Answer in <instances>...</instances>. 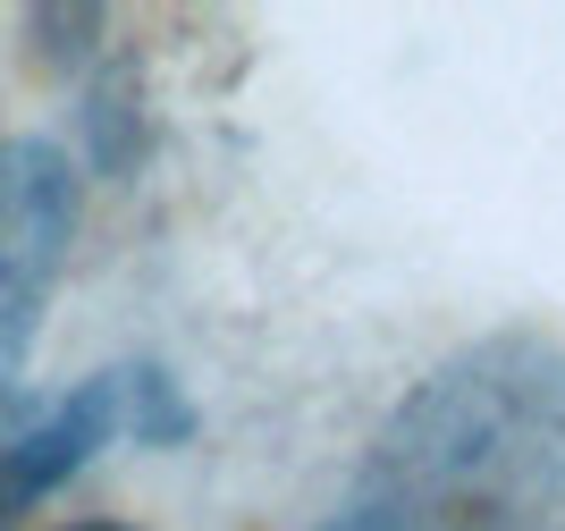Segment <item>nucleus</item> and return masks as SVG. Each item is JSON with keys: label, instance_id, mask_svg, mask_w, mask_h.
<instances>
[{"label": "nucleus", "instance_id": "f257e3e1", "mask_svg": "<svg viewBox=\"0 0 565 531\" xmlns=\"http://www.w3.org/2000/svg\"><path fill=\"white\" fill-rule=\"evenodd\" d=\"M76 236V169L60 144L18 136L0 144V405L25 371V347H34V321L51 304V278H60V254Z\"/></svg>", "mask_w": 565, "mask_h": 531}, {"label": "nucleus", "instance_id": "f03ea898", "mask_svg": "<svg viewBox=\"0 0 565 531\" xmlns=\"http://www.w3.org/2000/svg\"><path fill=\"white\" fill-rule=\"evenodd\" d=\"M118 422H127V371L85 380V389H76L51 422H34L18 447H0V514L34 507V498H51L68 472H85V464H94V447H110Z\"/></svg>", "mask_w": 565, "mask_h": 531}, {"label": "nucleus", "instance_id": "7ed1b4c3", "mask_svg": "<svg viewBox=\"0 0 565 531\" xmlns=\"http://www.w3.org/2000/svg\"><path fill=\"white\" fill-rule=\"evenodd\" d=\"M330 531H405V514L397 507H354V514H338Z\"/></svg>", "mask_w": 565, "mask_h": 531}, {"label": "nucleus", "instance_id": "20e7f679", "mask_svg": "<svg viewBox=\"0 0 565 531\" xmlns=\"http://www.w3.org/2000/svg\"><path fill=\"white\" fill-rule=\"evenodd\" d=\"M76 531H118V523H76Z\"/></svg>", "mask_w": 565, "mask_h": 531}]
</instances>
